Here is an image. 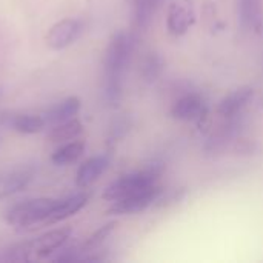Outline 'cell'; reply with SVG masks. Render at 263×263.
Here are the masks:
<instances>
[{
    "instance_id": "ac0fdd59",
    "label": "cell",
    "mask_w": 263,
    "mask_h": 263,
    "mask_svg": "<svg viewBox=\"0 0 263 263\" xmlns=\"http://www.w3.org/2000/svg\"><path fill=\"white\" fill-rule=\"evenodd\" d=\"M45 126H46V120L43 116L23 114L14 117L12 120V128L20 134H35L40 133Z\"/></svg>"
},
{
    "instance_id": "5bb4252c",
    "label": "cell",
    "mask_w": 263,
    "mask_h": 263,
    "mask_svg": "<svg viewBox=\"0 0 263 263\" xmlns=\"http://www.w3.org/2000/svg\"><path fill=\"white\" fill-rule=\"evenodd\" d=\"M82 133H83V125L80 123L79 119L72 117L66 122L54 125L48 133V140L51 143H65L77 139Z\"/></svg>"
},
{
    "instance_id": "2e32d148",
    "label": "cell",
    "mask_w": 263,
    "mask_h": 263,
    "mask_svg": "<svg viewBox=\"0 0 263 263\" xmlns=\"http://www.w3.org/2000/svg\"><path fill=\"white\" fill-rule=\"evenodd\" d=\"M162 3L163 0H133V22L136 28H146Z\"/></svg>"
},
{
    "instance_id": "52a82bcc",
    "label": "cell",
    "mask_w": 263,
    "mask_h": 263,
    "mask_svg": "<svg viewBox=\"0 0 263 263\" xmlns=\"http://www.w3.org/2000/svg\"><path fill=\"white\" fill-rule=\"evenodd\" d=\"M88 200H89V193H77V194L69 196V197L63 199V200H59L55 203V206L49 211L46 219L43 220L42 228L54 225V223H59L62 220H66L68 217L74 216L82 208H85Z\"/></svg>"
},
{
    "instance_id": "4fadbf2b",
    "label": "cell",
    "mask_w": 263,
    "mask_h": 263,
    "mask_svg": "<svg viewBox=\"0 0 263 263\" xmlns=\"http://www.w3.org/2000/svg\"><path fill=\"white\" fill-rule=\"evenodd\" d=\"M85 151V142L83 140H69L60 145L51 156V162L57 166H66L74 162H77Z\"/></svg>"
},
{
    "instance_id": "d6986e66",
    "label": "cell",
    "mask_w": 263,
    "mask_h": 263,
    "mask_svg": "<svg viewBox=\"0 0 263 263\" xmlns=\"http://www.w3.org/2000/svg\"><path fill=\"white\" fill-rule=\"evenodd\" d=\"M114 228H116V222H109V223L100 227L97 231H94V233L86 239V242L83 243L82 250H83V251H91V250L99 248V247L111 236V233L114 231Z\"/></svg>"
},
{
    "instance_id": "5b68a950",
    "label": "cell",
    "mask_w": 263,
    "mask_h": 263,
    "mask_svg": "<svg viewBox=\"0 0 263 263\" xmlns=\"http://www.w3.org/2000/svg\"><path fill=\"white\" fill-rule=\"evenodd\" d=\"M80 32V22L76 18H63L51 26L46 34V45L51 49L60 51L69 46Z\"/></svg>"
},
{
    "instance_id": "9c48e42d",
    "label": "cell",
    "mask_w": 263,
    "mask_h": 263,
    "mask_svg": "<svg viewBox=\"0 0 263 263\" xmlns=\"http://www.w3.org/2000/svg\"><path fill=\"white\" fill-rule=\"evenodd\" d=\"M253 96H254L253 88H250V86L239 88V89L230 92L227 97H223L220 100L217 111L223 117H233L237 112H240L250 103V100L253 99Z\"/></svg>"
},
{
    "instance_id": "30bf717a",
    "label": "cell",
    "mask_w": 263,
    "mask_h": 263,
    "mask_svg": "<svg viewBox=\"0 0 263 263\" xmlns=\"http://www.w3.org/2000/svg\"><path fill=\"white\" fill-rule=\"evenodd\" d=\"M80 108H82L80 99L76 96H71L65 100H62L60 103H55L54 106H51L43 114V117H45L46 123L54 126V125H59L62 122H66V120L76 117L77 112L80 111Z\"/></svg>"
},
{
    "instance_id": "e0dca14e",
    "label": "cell",
    "mask_w": 263,
    "mask_h": 263,
    "mask_svg": "<svg viewBox=\"0 0 263 263\" xmlns=\"http://www.w3.org/2000/svg\"><path fill=\"white\" fill-rule=\"evenodd\" d=\"M191 23H193V14L190 12V9L183 5L174 3L168 12V29H170V32L180 35V34L188 31Z\"/></svg>"
},
{
    "instance_id": "8fae6325",
    "label": "cell",
    "mask_w": 263,
    "mask_h": 263,
    "mask_svg": "<svg viewBox=\"0 0 263 263\" xmlns=\"http://www.w3.org/2000/svg\"><path fill=\"white\" fill-rule=\"evenodd\" d=\"M173 116L179 120H196L205 114V103L196 94H188L179 99L173 106Z\"/></svg>"
},
{
    "instance_id": "9a60e30c",
    "label": "cell",
    "mask_w": 263,
    "mask_h": 263,
    "mask_svg": "<svg viewBox=\"0 0 263 263\" xmlns=\"http://www.w3.org/2000/svg\"><path fill=\"white\" fill-rule=\"evenodd\" d=\"M263 0H240V23L245 29H259L262 26Z\"/></svg>"
},
{
    "instance_id": "7c38bea8",
    "label": "cell",
    "mask_w": 263,
    "mask_h": 263,
    "mask_svg": "<svg viewBox=\"0 0 263 263\" xmlns=\"http://www.w3.org/2000/svg\"><path fill=\"white\" fill-rule=\"evenodd\" d=\"M32 179V170H18L12 171L9 174L0 176V200L20 193Z\"/></svg>"
},
{
    "instance_id": "8992f818",
    "label": "cell",
    "mask_w": 263,
    "mask_h": 263,
    "mask_svg": "<svg viewBox=\"0 0 263 263\" xmlns=\"http://www.w3.org/2000/svg\"><path fill=\"white\" fill-rule=\"evenodd\" d=\"M160 194V186L153 188L149 191L117 200V202H111V206L108 210L109 214H116V216H125V214H136L140 213L143 210H146L149 205H153V202H156L159 199Z\"/></svg>"
},
{
    "instance_id": "ba28073f",
    "label": "cell",
    "mask_w": 263,
    "mask_h": 263,
    "mask_svg": "<svg viewBox=\"0 0 263 263\" xmlns=\"http://www.w3.org/2000/svg\"><path fill=\"white\" fill-rule=\"evenodd\" d=\"M109 166V156L100 154L88 159L77 171L76 176V185L79 188H88L91 186Z\"/></svg>"
},
{
    "instance_id": "277c9868",
    "label": "cell",
    "mask_w": 263,
    "mask_h": 263,
    "mask_svg": "<svg viewBox=\"0 0 263 263\" xmlns=\"http://www.w3.org/2000/svg\"><path fill=\"white\" fill-rule=\"evenodd\" d=\"M71 233H72L71 228H59V230L49 231V233L37 237L35 240L18 245L17 251H15L18 254L17 260L31 262V260L46 259L49 254H52L60 247H63V243L69 239Z\"/></svg>"
},
{
    "instance_id": "3957f363",
    "label": "cell",
    "mask_w": 263,
    "mask_h": 263,
    "mask_svg": "<svg viewBox=\"0 0 263 263\" xmlns=\"http://www.w3.org/2000/svg\"><path fill=\"white\" fill-rule=\"evenodd\" d=\"M57 202L51 197H39L15 203L6 211V222L17 228H42L43 220Z\"/></svg>"
},
{
    "instance_id": "7a4b0ae2",
    "label": "cell",
    "mask_w": 263,
    "mask_h": 263,
    "mask_svg": "<svg viewBox=\"0 0 263 263\" xmlns=\"http://www.w3.org/2000/svg\"><path fill=\"white\" fill-rule=\"evenodd\" d=\"M157 180H159V171L156 168L133 171V173L120 176L117 180L108 185L102 197L106 202H117V200L149 191L153 188H157L159 186Z\"/></svg>"
},
{
    "instance_id": "6da1fadb",
    "label": "cell",
    "mask_w": 263,
    "mask_h": 263,
    "mask_svg": "<svg viewBox=\"0 0 263 263\" xmlns=\"http://www.w3.org/2000/svg\"><path fill=\"white\" fill-rule=\"evenodd\" d=\"M134 48V40L128 32H116L106 48L105 54V94L111 105H117L122 96V83L126 66L129 63Z\"/></svg>"
}]
</instances>
